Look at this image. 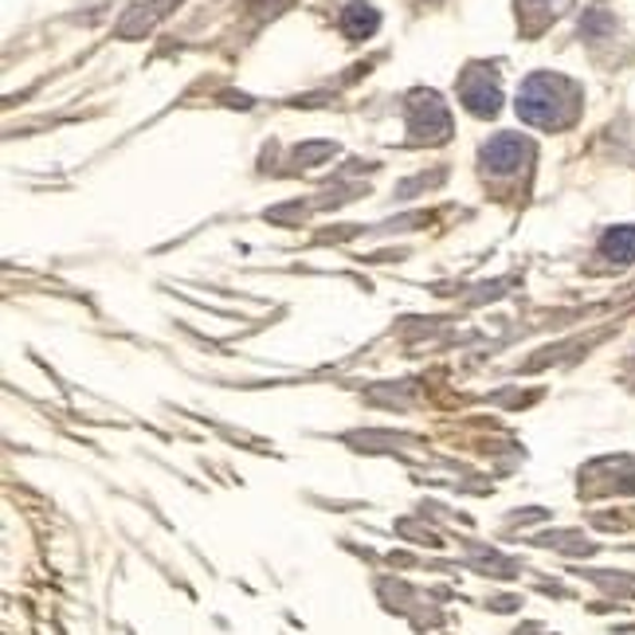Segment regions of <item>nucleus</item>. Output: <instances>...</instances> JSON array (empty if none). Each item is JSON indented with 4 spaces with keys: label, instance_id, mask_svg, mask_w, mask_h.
<instances>
[{
    "label": "nucleus",
    "instance_id": "nucleus-4",
    "mask_svg": "<svg viewBox=\"0 0 635 635\" xmlns=\"http://www.w3.org/2000/svg\"><path fill=\"white\" fill-rule=\"evenodd\" d=\"M601 251L608 259H616V263H632V259H635V228H632V223H624V228H612V232L601 240Z\"/></svg>",
    "mask_w": 635,
    "mask_h": 635
},
{
    "label": "nucleus",
    "instance_id": "nucleus-5",
    "mask_svg": "<svg viewBox=\"0 0 635 635\" xmlns=\"http://www.w3.org/2000/svg\"><path fill=\"white\" fill-rule=\"evenodd\" d=\"M377 24H381V17L369 9V4H350V9L342 12V28H345V35H353V40L377 32Z\"/></svg>",
    "mask_w": 635,
    "mask_h": 635
},
{
    "label": "nucleus",
    "instance_id": "nucleus-6",
    "mask_svg": "<svg viewBox=\"0 0 635 635\" xmlns=\"http://www.w3.org/2000/svg\"><path fill=\"white\" fill-rule=\"evenodd\" d=\"M545 4H550V0H545ZM553 4H558V9H565V4H569V0H553Z\"/></svg>",
    "mask_w": 635,
    "mask_h": 635
},
{
    "label": "nucleus",
    "instance_id": "nucleus-3",
    "mask_svg": "<svg viewBox=\"0 0 635 635\" xmlns=\"http://www.w3.org/2000/svg\"><path fill=\"white\" fill-rule=\"evenodd\" d=\"M464 106L471 114H479V118H495L498 106H502V91L490 83V75L471 71V75L464 79Z\"/></svg>",
    "mask_w": 635,
    "mask_h": 635
},
{
    "label": "nucleus",
    "instance_id": "nucleus-1",
    "mask_svg": "<svg viewBox=\"0 0 635 635\" xmlns=\"http://www.w3.org/2000/svg\"><path fill=\"white\" fill-rule=\"evenodd\" d=\"M573 86L558 75H533L522 83V95H518V114L530 126H561V122L573 118Z\"/></svg>",
    "mask_w": 635,
    "mask_h": 635
},
{
    "label": "nucleus",
    "instance_id": "nucleus-2",
    "mask_svg": "<svg viewBox=\"0 0 635 635\" xmlns=\"http://www.w3.org/2000/svg\"><path fill=\"white\" fill-rule=\"evenodd\" d=\"M525 157H530V146L518 134H498L482 146V162H487L490 173H514Z\"/></svg>",
    "mask_w": 635,
    "mask_h": 635
}]
</instances>
